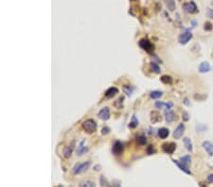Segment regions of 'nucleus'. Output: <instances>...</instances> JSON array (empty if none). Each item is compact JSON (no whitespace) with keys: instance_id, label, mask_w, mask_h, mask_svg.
I'll use <instances>...</instances> for the list:
<instances>
[{"instance_id":"obj_8","label":"nucleus","mask_w":213,"mask_h":187,"mask_svg":"<svg viewBox=\"0 0 213 187\" xmlns=\"http://www.w3.org/2000/svg\"><path fill=\"white\" fill-rule=\"evenodd\" d=\"M191 38H192V33L188 31V32H185V33H183V34H181L180 36H179L178 41L181 44H186L190 41Z\"/></svg>"},{"instance_id":"obj_2","label":"nucleus","mask_w":213,"mask_h":187,"mask_svg":"<svg viewBox=\"0 0 213 187\" xmlns=\"http://www.w3.org/2000/svg\"><path fill=\"white\" fill-rule=\"evenodd\" d=\"M90 164H91V162L89 161L84 162H78V164H76L72 168L73 174L77 175V174H81V173H83V172L86 171L88 168H89Z\"/></svg>"},{"instance_id":"obj_27","label":"nucleus","mask_w":213,"mask_h":187,"mask_svg":"<svg viewBox=\"0 0 213 187\" xmlns=\"http://www.w3.org/2000/svg\"><path fill=\"white\" fill-rule=\"evenodd\" d=\"M162 95H163L162 92H160V91H154V92L151 93V97L153 98V99H157V98L161 97V96H162Z\"/></svg>"},{"instance_id":"obj_14","label":"nucleus","mask_w":213,"mask_h":187,"mask_svg":"<svg viewBox=\"0 0 213 187\" xmlns=\"http://www.w3.org/2000/svg\"><path fill=\"white\" fill-rule=\"evenodd\" d=\"M203 147L205 149V150L208 153L209 155L212 156L213 155V144L209 141H205L203 143Z\"/></svg>"},{"instance_id":"obj_6","label":"nucleus","mask_w":213,"mask_h":187,"mask_svg":"<svg viewBox=\"0 0 213 187\" xmlns=\"http://www.w3.org/2000/svg\"><path fill=\"white\" fill-rule=\"evenodd\" d=\"M124 150V146L123 144L121 143L120 141H116L114 146H113V149H112V151L115 155H120L122 154Z\"/></svg>"},{"instance_id":"obj_17","label":"nucleus","mask_w":213,"mask_h":187,"mask_svg":"<svg viewBox=\"0 0 213 187\" xmlns=\"http://www.w3.org/2000/svg\"><path fill=\"white\" fill-rule=\"evenodd\" d=\"M73 149H74V147H73V145H71V146H66V147H65V149H63V157H65V158H66V159L70 158L71 155H72Z\"/></svg>"},{"instance_id":"obj_21","label":"nucleus","mask_w":213,"mask_h":187,"mask_svg":"<svg viewBox=\"0 0 213 187\" xmlns=\"http://www.w3.org/2000/svg\"><path fill=\"white\" fill-rule=\"evenodd\" d=\"M175 113L172 111H166V121L167 123H172L175 120Z\"/></svg>"},{"instance_id":"obj_39","label":"nucleus","mask_w":213,"mask_h":187,"mask_svg":"<svg viewBox=\"0 0 213 187\" xmlns=\"http://www.w3.org/2000/svg\"><path fill=\"white\" fill-rule=\"evenodd\" d=\"M212 4H213V2H212Z\"/></svg>"},{"instance_id":"obj_38","label":"nucleus","mask_w":213,"mask_h":187,"mask_svg":"<svg viewBox=\"0 0 213 187\" xmlns=\"http://www.w3.org/2000/svg\"><path fill=\"white\" fill-rule=\"evenodd\" d=\"M111 187H116V185H115V184H113V185H112Z\"/></svg>"},{"instance_id":"obj_30","label":"nucleus","mask_w":213,"mask_h":187,"mask_svg":"<svg viewBox=\"0 0 213 187\" xmlns=\"http://www.w3.org/2000/svg\"><path fill=\"white\" fill-rule=\"evenodd\" d=\"M138 145H140V146H144V145H146V143H147V139H146L145 136L141 135V136H139L138 138Z\"/></svg>"},{"instance_id":"obj_13","label":"nucleus","mask_w":213,"mask_h":187,"mask_svg":"<svg viewBox=\"0 0 213 187\" xmlns=\"http://www.w3.org/2000/svg\"><path fill=\"white\" fill-rule=\"evenodd\" d=\"M161 120H162V116H161V114L158 113V111H152L151 113V121L153 124L159 123Z\"/></svg>"},{"instance_id":"obj_9","label":"nucleus","mask_w":213,"mask_h":187,"mask_svg":"<svg viewBox=\"0 0 213 187\" xmlns=\"http://www.w3.org/2000/svg\"><path fill=\"white\" fill-rule=\"evenodd\" d=\"M162 149L168 154H172L176 149V145L174 143H165L162 146Z\"/></svg>"},{"instance_id":"obj_23","label":"nucleus","mask_w":213,"mask_h":187,"mask_svg":"<svg viewBox=\"0 0 213 187\" xmlns=\"http://www.w3.org/2000/svg\"><path fill=\"white\" fill-rule=\"evenodd\" d=\"M122 90H123V92L125 93L128 96H131V95L133 93L134 88H133V87L129 86V85H124V86H123V88H122Z\"/></svg>"},{"instance_id":"obj_35","label":"nucleus","mask_w":213,"mask_h":187,"mask_svg":"<svg viewBox=\"0 0 213 187\" xmlns=\"http://www.w3.org/2000/svg\"><path fill=\"white\" fill-rule=\"evenodd\" d=\"M183 119H184V121H188V114L187 113H183Z\"/></svg>"},{"instance_id":"obj_29","label":"nucleus","mask_w":213,"mask_h":187,"mask_svg":"<svg viewBox=\"0 0 213 187\" xmlns=\"http://www.w3.org/2000/svg\"><path fill=\"white\" fill-rule=\"evenodd\" d=\"M167 2V6L170 9V11H174L175 9V4H174V0H166Z\"/></svg>"},{"instance_id":"obj_15","label":"nucleus","mask_w":213,"mask_h":187,"mask_svg":"<svg viewBox=\"0 0 213 187\" xmlns=\"http://www.w3.org/2000/svg\"><path fill=\"white\" fill-rule=\"evenodd\" d=\"M118 93V89L117 87H111V88H109L107 91L105 92V96L107 98H112L116 96V95Z\"/></svg>"},{"instance_id":"obj_7","label":"nucleus","mask_w":213,"mask_h":187,"mask_svg":"<svg viewBox=\"0 0 213 187\" xmlns=\"http://www.w3.org/2000/svg\"><path fill=\"white\" fill-rule=\"evenodd\" d=\"M185 124L183 123H181V124H179L177 128L175 129L174 132H173V137H174V139H180V138L183 136L184 134V131H185Z\"/></svg>"},{"instance_id":"obj_4","label":"nucleus","mask_w":213,"mask_h":187,"mask_svg":"<svg viewBox=\"0 0 213 187\" xmlns=\"http://www.w3.org/2000/svg\"><path fill=\"white\" fill-rule=\"evenodd\" d=\"M183 10L188 13H197V6L193 1L188 2L183 5Z\"/></svg>"},{"instance_id":"obj_1","label":"nucleus","mask_w":213,"mask_h":187,"mask_svg":"<svg viewBox=\"0 0 213 187\" xmlns=\"http://www.w3.org/2000/svg\"><path fill=\"white\" fill-rule=\"evenodd\" d=\"M98 124L94 119H86L83 123V129L87 133H93L97 131Z\"/></svg>"},{"instance_id":"obj_18","label":"nucleus","mask_w":213,"mask_h":187,"mask_svg":"<svg viewBox=\"0 0 213 187\" xmlns=\"http://www.w3.org/2000/svg\"><path fill=\"white\" fill-rule=\"evenodd\" d=\"M170 134V131L166 128H161L158 129V136H159L161 139H166L168 138Z\"/></svg>"},{"instance_id":"obj_28","label":"nucleus","mask_w":213,"mask_h":187,"mask_svg":"<svg viewBox=\"0 0 213 187\" xmlns=\"http://www.w3.org/2000/svg\"><path fill=\"white\" fill-rule=\"evenodd\" d=\"M123 101H124V97H123V96H121V97H120L117 101L115 102L114 105L116 107H118V109H121L122 106H123Z\"/></svg>"},{"instance_id":"obj_36","label":"nucleus","mask_w":213,"mask_h":187,"mask_svg":"<svg viewBox=\"0 0 213 187\" xmlns=\"http://www.w3.org/2000/svg\"><path fill=\"white\" fill-rule=\"evenodd\" d=\"M208 182H213V174L209 175V176L208 177Z\"/></svg>"},{"instance_id":"obj_20","label":"nucleus","mask_w":213,"mask_h":187,"mask_svg":"<svg viewBox=\"0 0 213 187\" xmlns=\"http://www.w3.org/2000/svg\"><path fill=\"white\" fill-rule=\"evenodd\" d=\"M183 142H184V145L186 147V149H187L188 151H192L193 149V145H192V142H191V140L188 137H185L183 139Z\"/></svg>"},{"instance_id":"obj_3","label":"nucleus","mask_w":213,"mask_h":187,"mask_svg":"<svg viewBox=\"0 0 213 187\" xmlns=\"http://www.w3.org/2000/svg\"><path fill=\"white\" fill-rule=\"evenodd\" d=\"M139 46H140L143 50H145L146 52L148 53H152L154 52V44L153 43H151L150 41L148 40V39H141L140 41H139Z\"/></svg>"},{"instance_id":"obj_12","label":"nucleus","mask_w":213,"mask_h":187,"mask_svg":"<svg viewBox=\"0 0 213 187\" xmlns=\"http://www.w3.org/2000/svg\"><path fill=\"white\" fill-rule=\"evenodd\" d=\"M198 69H199L200 73H206V72L210 71L211 66H210V64H209L208 62H203L202 63H200Z\"/></svg>"},{"instance_id":"obj_5","label":"nucleus","mask_w":213,"mask_h":187,"mask_svg":"<svg viewBox=\"0 0 213 187\" xmlns=\"http://www.w3.org/2000/svg\"><path fill=\"white\" fill-rule=\"evenodd\" d=\"M110 115H111V113H110V109H109L108 107L102 108V109L100 110V111H99V113H98L99 118V119H101V120H103V121H107V120H108L109 118H110Z\"/></svg>"},{"instance_id":"obj_26","label":"nucleus","mask_w":213,"mask_h":187,"mask_svg":"<svg viewBox=\"0 0 213 187\" xmlns=\"http://www.w3.org/2000/svg\"><path fill=\"white\" fill-rule=\"evenodd\" d=\"M150 65H151V67H152V69L156 72V74H160V72H161V69H160V67H159V65L157 64L156 62H152L151 63H150Z\"/></svg>"},{"instance_id":"obj_34","label":"nucleus","mask_w":213,"mask_h":187,"mask_svg":"<svg viewBox=\"0 0 213 187\" xmlns=\"http://www.w3.org/2000/svg\"><path fill=\"white\" fill-rule=\"evenodd\" d=\"M206 14H208V16L209 18H212L213 19V10H211V9H208V11H206Z\"/></svg>"},{"instance_id":"obj_10","label":"nucleus","mask_w":213,"mask_h":187,"mask_svg":"<svg viewBox=\"0 0 213 187\" xmlns=\"http://www.w3.org/2000/svg\"><path fill=\"white\" fill-rule=\"evenodd\" d=\"M154 106H156L157 109H166V110H170V108L173 106V104L172 102H163V101H156L154 103Z\"/></svg>"},{"instance_id":"obj_22","label":"nucleus","mask_w":213,"mask_h":187,"mask_svg":"<svg viewBox=\"0 0 213 187\" xmlns=\"http://www.w3.org/2000/svg\"><path fill=\"white\" fill-rule=\"evenodd\" d=\"M138 124H139L138 119L136 118V115H133L132 120H131V122H130L129 128H131V129H135V128H136V127L138 126Z\"/></svg>"},{"instance_id":"obj_11","label":"nucleus","mask_w":213,"mask_h":187,"mask_svg":"<svg viewBox=\"0 0 213 187\" xmlns=\"http://www.w3.org/2000/svg\"><path fill=\"white\" fill-rule=\"evenodd\" d=\"M87 147L85 146V140L83 139V141L81 142L80 145H79L78 147V149H77V156H83V154L87 152Z\"/></svg>"},{"instance_id":"obj_37","label":"nucleus","mask_w":213,"mask_h":187,"mask_svg":"<svg viewBox=\"0 0 213 187\" xmlns=\"http://www.w3.org/2000/svg\"><path fill=\"white\" fill-rule=\"evenodd\" d=\"M183 102H184L186 105H187V106H188V105H190V102H188V98H185Z\"/></svg>"},{"instance_id":"obj_24","label":"nucleus","mask_w":213,"mask_h":187,"mask_svg":"<svg viewBox=\"0 0 213 187\" xmlns=\"http://www.w3.org/2000/svg\"><path fill=\"white\" fill-rule=\"evenodd\" d=\"M161 81L165 84H172V77L167 76V75H164V76L161 77Z\"/></svg>"},{"instance_id":"obj_25","label":"nucleus","mask_w":213,"mask_h":187,"mask_svg":"<svg viewBox=\"0 0 213 187\" xmlns=\"http://www.w3.org/2000/svg\"><path fill=\"white\" fill-rule=\"evenodd\" d=\"M181 162L186 165H190L191 162V157L190 155H186L184 157H181Z\"/></svg>"},{"instance_id":"obj_19","label":"nucleus","mask_w":213,"mask_h":187,"mask_svg":"<svg viewBox=\"0 0 213 187\" xmlns=\"http://www.w3.org/2000/svg\"><path fill=\"white\" fill-rule=\"evenodd\" d=\"M79 187H96V183L90 180H84L80 182Z\"/></svg>"},{"instance_id":"obj_31","label":"nucleus","mask_w":213,"mask_h":187,"mask_svg":"<svg viewBox=\"0 0 213 187\" xmlns=\"http://www.w3.org/2000/svg\"><path fill=\"white\" fill-rule=\"evenodd\" d=\"M147 153L149 155H152V154H154V153H156V149H154V146H149L148 147H147Z\"/></svg>"},{"instance_id":"obj_16","label":"nucleus","mask_w":213,"mask_h":187,"mask_svg":"<svg viewBox=\"0 0 213 187\" xmlns=\"http://www.w3.org/2000/svg\"><path fill=\"white\" fill-rule=\"evenodd\" d=\"M172 162H174V164L177 165V166L180 168V169L182 170V171H184L185 173H187V174H188V175H190L191 174V172L188 170V168L187 167V165L186 164H184L183 162H179V161H177V160H172Z\"/></svg>"},{"instance_id":"obj_32","label":"nucleus","mask_w":213,"mask_h":187,"mask_svg":"<svg viewBox=\"0 0 213 187\" xmlns=\"http://www.w3.org/2000/svg\"><path fill=\"white\" fill-rule=\"evenodd\" d=\"M109 132H110V129H109L108 127H103L101 129V134L106 135V134H108Z\"/></svg>"},{"instance_id":"obj_33","label":"nucleus","mask_w":213,"mask_h":187,"mask_svg":"<svg viewBox=\"0 0 213 187\" xmlns=\"http://www.w3.org/2000/svg\"><path fill=\"white\" fill-rule=\"evenodd\" d=\"M204 29H205V31H211L212 25L209 22H206V23H205V27H204Z\"/></svg>"}]
</instances>
